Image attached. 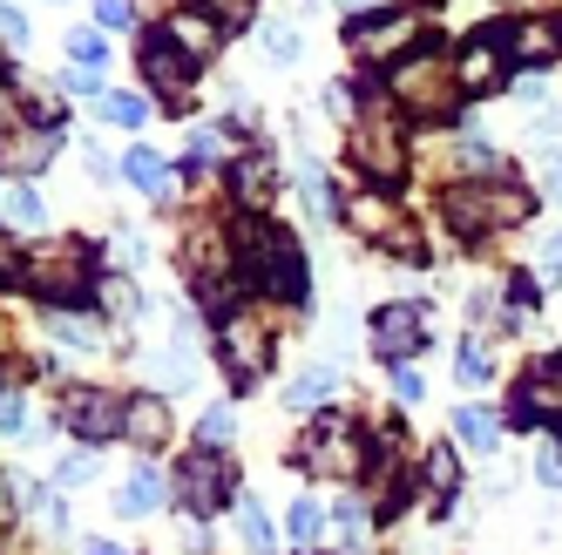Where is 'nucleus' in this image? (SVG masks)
<instances>
[{
	"label": "nucleus",
	"instance_id": "nucleus-1",
	"mask_svg": "<svg viewBox=\"0 0 562 555\" xmlns=\"http://www.w3.org/2000/svg\"><path fill=\"white\" fill-rule=\"evenodd\" d=\"M237 285L245 292H265V298H285V305H305L312 285H305V258L292 245V230H271V224H251L237 237Z\"/></svg>",
	"mask_w": 562,
	"mask_h": 555
},
{
	"label": "nucleus",
	"instance_id": "nucleus-30",
	"mask_svg": "<svg viewBox=\"0 0 562 555\" xmlns=\"http://www.w3.org/2000/svg\"><path fill=\"white\" fill-rule=\"evenodd\" d=\"M102 305L115 312V319H136V312H143V292L130 285V278H109V285H102Z\"/></svg>",
	"mask_w": 562,
	"mask_h": 555
},
{
	"label": "nucleus",
	"instance_id": "nucleus-25",
	"mask_svg": "<svg viewBox=\"0 0 562 555\" xmlns=\"http://www.w3.org/2000/svg\"><path fill=\"white\" fill-rule=\"evenodd\" d=\"M42 217H48V211H42V196H34V183L14 177V183H8V230H42Z\"/></svg>",
	"mask_w": 562,
	"mask_h": 555
},
{
	"label": "nucleus",
	"instance_id": "nucleus-41",
	"mask_svg": "<svg viewBox=\"0 0 562 555\" xmlns=\"http://www.w3.org/2000/svg\"><path fill=\"white\" fill-rule=\"evenodd\" d=\"M61 89H68V95H95V102L109 95V89L95 82V68H82V75H61Z\"/></svg>",
	"mask_w": 562,
	"mask_h": 555
},
{
	"label": "nucleus",
	"instance_id": "nucleus-13",
	"mask_svg": "<svg viewBox=\"0 0 562 555\" xmlns=\"http://www.w3.org/2000/svg\"><path fill=\"white\" fill-rule=\"evenodd\" d=\"M346 156H352V163L367 170L373 183H393V177H400V136H393L386 123H373V115H367V123H352Z\"/></svg>",
	"mask_w": 562,
	"mask_h": 555
},
{
	"label": "nucleus",
	"instance_id": "nucleus-15",
	"mask_svg": "<svg viewBox=\"0 0 562 555\" xmlns=\"http://www.w3.org/2000/svg\"><path fill=\"white\" fill-rule=\"evenodd\" d=\"M130 441H136L143 454H164V441H170V400L136 393V400H130Z\"/></svg>",
	"mask_w": 562,
	"mask_h": 555
},
{
	"label": "nucleus",
	"instance_id": "nucleus-37",
	"mask_svg": "<svg viewBox=\"0 0 562 555\" xmlns=\"http://www.w3.org/2000/svg\"><path fill=\"white\" fill-rule=\"evenodd\" d=\"M265 48H271L278 61H299V34H292V27H278V21H271V27H265Z\"/></svg>",
	"mask_w": 562,
	"mask_h": 555
},
{
	"label": "nucleus",
	"instance_id": "nucleus-20",
	"mask_svg": "<svg viewBox=\"0 0 562 555\" xmlns=\"http://www.w3.org/2000/svg\"><path fill=\"white\" fill-rule=\"evenodd\" d=\"M454 433H461L474 454H495V448H502V420H495L488 407H461V414H454Z\"/></svg>",
	"mask_w": 562,
	"mask_h": 555
},
{
	"label": "nucleus",
	"instance_id": "nucleus-26",
	"mask_svg": "<svg viewBox=\"0 0 562 555\" xmlns=\"http://www.w3.org/2000/svg\"><path fill=\"white\" fill-rule=\"evenodd\" d=\"M102 123H115V129H143V123H149V102H143V95H123V89H109V95H102Z\"/></svg>",
	"mask_w": 562,
	"mask_h": 555
},
{
	"label": "nucleus",
	"instance_id": "nucleus-29",
	"mask_svg": "<svg viewBox=\"0 0 562 555\" xmlns=\"http://www.w3.org/2000/svg\"><path fill=\"white\" fill-rule=\"evenodd\" d=\"M237 190H245L251 204H258V196L271 190V156H265V149H258V156H245V163H237Z\"/></svg>",
	"mask_w": 562,
	"mask_h": 555
},
{
	"label": "nucleus",
	"instance_id": "nucleus-33",
	"mask_svg": "<svg viewBox=\"0 0 562 555\" xmlns=\"http://www.w3.org/2000/svg\"><path fill=\"white\" fill-rule=\"evenodd\" d=\"M454 366H461V380H468V386H481V380L495 373V360H488V346H481V339H468V346H461V360H454Z\"/></svg>",
	"mask_w": 562,
	"mask_h": 555
},
{
	"label": "nucleus",
	"instance_id": "nucleus-47",
	"mask_svg": "<svg viewBox=\"0 0 562 555\" xmlns=\"http://www.w3.org/2000/svg\"><path fill=\"white\" fill-rule=\"evenodd\" d=\"M333 8H339V14H352V8H367V0H333Z\"/></svg>",
	"mask_w": 562,
	"mask_h": 555
},
{
	"label": "nucleus",
	"instance_id": "nucleus-3",
	"mask_svg": "<svg viewBox=\"0 0 562 555\" xmlns=\"http://www.w3.org/2000/svg\"><path fill=\"white\" fill-rule=\"evenodd\" d=\"M89 245H27L21 258L8 251V278H21L42 298H82L89 292Z\"/></svg>",
	"mask_w": 562,
	"mask_h": 555
},
{
	"label": "nucleus",
	"instance_id": "nucleus-17",
	"mask_svg": "<svg viewBox=\"0 0 562 555\" xmlns=\"http://www.w3.org/2000/svg\"><path fill=\"white\" fill-rule=\"evenodd\" d=\"M164 508V474L156 467H136L123 488H115V514H130V522H143V514Z\"/></svg>",
	"mask_w": 562,
	"mask_h": 555
},
{
	"label": "nucleus",
	"instance_id": "nucleus-34",
	"mask_svg": "<svg viewBox=\"0 0 562 555\" xmlns=\"http://www.w3.org/2000/svg\"><path fill=\"white\" fill-rule=\"evenodd\" d=\"M196 8H204L211 21H224V27H245L258 14V0H196Z\"/></svg>",
	"mask_w": 562,
	"mask_h": 555
},
{
	"label": "nucleus",
	"instance_id": "nucleus-6",
	"mask_svg": "<svg viewBox=\"0 0 562 555\" xmlns=\"http://www.w3.org/2000/svg\"><path fill=\"white\" fill-rule=\"evenodd\" d=\"M61 427L75 433V441H115V433H130V400L123 393H102V386H68L61 393Z\"/></svg>",
	"mask_w": 562,
	"mask_h": 555
},
{
	"label": "nucleus",
	"instance_id": "nucleus-31",
	"mask_svg": "<svg viewBox=\"0 0 562 555\" xmlns=\"http://www.w3.org/2000/svg\"><path fill=\"white\" fill-rule=\"evenodd\" d=\"M95 474H102V461H95V454H68V461L55 467V482H61V488H89Z\"/></svg>",
	"mask_w": 562,
	"mask_h": 555
},
{
	"label": "nucleus",
	"instance_id": "nucleus-16",
	"mask_svg": "<svg viewBox=\"0 0 562 555\" xmlns=\"http://www.w3.org/2000/svg\"><path fill=\"white\" fill-rule=\"evenodd\" d=\"M495 48H502V27H481L474 42L461 48V68H454V75H461V89H468V95L495 89Z\"/></svg>",
	"mask_w": 562,
	"mask_h": 555
},
{
	"label": "nucleus",
	"instance_id": "nucleus-32",
	"mask_svg": "<svg viewBox=\"0 0 562 555\" xmlns=\"http://www.w3.org/2000/svg\"><path fill=\"white\" fill-rule=\"evenodd\" d=\"M346 224H352V230H386V204H380V196H352V204H346Z\"/></svg>",
	"mask_w": 562,
	"mask_h": 555
},
{
	"label": "nucleus",
	"instance_id": "nucleus-36",
	"mask_svg": "<svg viewBox=\"0 0 562 555\" xmlns=\"http://www.w3.org/2000/svg\"><path fill=\"white\" fill-rule=\"evenodd\" d=\"M231 433H237V414H231V407H211V414H204V448H224Z\"/></svg>",
	"mask_w": 562,
	"mask_h": 555
},
{
	"label": "nucleus",
	"instance_id": "nucleus-28",
	"mask_svg": "<svg viewBox=\"0 0 562 555\" xmlns=\"http://www.w3.org/2000/svg\"><path fill=\"white\" fill-rule=\"evenodd\" d=\"M427 488H434V495H454V488H461V461H454V448H434V454H427Z\"/></svg>",
	"mask_w": 562,
	"mask_h": 555
},
{
	"label": "nucleus",
	"instance_id": "nucleus-18",
	"mask_svg": "<svg viewBox=\"0 0 562 555\" xmlns=\"http://www.w3.org/2000/svg\"><path fill=\"white\" fill-rule=\"evenodd\" d=\"M326 400H339V373H333V366H312V373H299V380L285 386V407H292V414H318Z\"/></svg>",
	"mask_w": 562,
	"mask_h": 555
},
{
	"label": "nucleus",
	"instance_id": "nucleus-43",
	"mask_svg": "<svg viewBox=\"0 0 562 555\" xmlns=\"http://www.w3.org/2000/svg\"><path fill=\"white\" fill-rule=\"evenodd\" d=\"M95 21L102 27H130V0H95Z\"/></svg>",
	"mask_w": 562,
	"mask_h": 555
},
{
	"label": "nucleus",
	"instance_id": "nucleus-46",
	"mask_svg": "<svg viewBox=\"0 0 562 555\" xmlns=\"http://www.w3.org/2000/svg\"><path fill=\"white\" fill-rule=\"evenodd\" d=\"M82 555H123L115 542H82Z\"/></svg>",
	"mask_w": 562,
	"mask_h": 555
},
{
	"label": "nucleus",
	"instance_id": "nucleus-24",
	"mask_svg": "<svg viewBox=\"0 0 562 555\" xmlns=\"http://www.w3.org/2000/svg\"><path fill=\"white\" fill-rule=\"evenodd\" d=\"M333 542H339L346 555L367 548V501H339V508H333Z\"/></svg>",
	"mask_w": 562,
	"mask_h": 555
},
{
	"label": "nucleus",
	"instance_id": "nucleus-44",
	"mask_svg": "<svg viewBox=\"0 0 562 555\" xmlns=\"http://www.w3.org/2000/svg\"><path fill=\"white\" fill-rule=\"evenodd\" d=\"M393 393H400V407H414V400H420V373L400 366V373H393Z\"/></svg>",
	"mask_w": 562,
	"mask_h": 555
},
{
	"label": "nucleus",
	"instance_id": "nucleus-12",
	"mask_svg": "<svg viewBox=\"0 0 562 555\" xmlns=\"http://www.w3.org/2000/svg\"><path fill=\"white\" fill-rule=\"evenodd\" d=\"M143 75H149V82L164 89V102L177 109V102L190 95V75H196V61H190V55L170 42V27H164V34H149V42H143Z\"/></svg>",
	"mask_w": 562,
	"mask_h": 555
},
{
	"label": "nucleus",
	"instance_id": "nucleus-19",
	"mask_svg": "<svg viewBox=\"0 0 562 555\" xmlns=\"http://www.w3.org/2000/svg\"><path fill=\"white\" fill-rule=\"evenodd\" d=\"M123 177H130L143 196H170V163H164L156 149H130V156H123Z\"/></svg>",
	"mask_w": 562,
	"mask_h": 555
},
{
	"label": "nucleus",
	"instance_id": "nucleus-5",
	"mask_svg": "<svg viewBox=\"0 0 562 555\" xmlns=\"http://www.w3.org/2000/svg\"><path fill=\"white\" fill-rule=\"evenodd\" d=\"M231 488H237V467L217 454V448H190L177 454V474H170V495L183 514H196V522H211V514L231 508Z\"/></svg>",
	"mask_w": 562,
	"mask_h": 555
},
{
	"label": "nucleus",
	"instance_id": "nucleus-22",
	"mask_svg": "<svg viewBox=\"0 0 562 555\" xmlns=\"http://www.w3.org/2000/svg\"><path fill=\"white\" fill-rule=\"evenodd\" d=\"M326 529H333V514L318 508L312 495H299V501H292V514H285V535H292V542L305 548V542H318V535H326Z\"/></svg>",
	"mask_w": 562,
	"mask_h": 555
},
{
	"label": "nucleus",
	"instance_id": "nucleus-4",
	"mask_svg": "<svg viewBox=\"0 0 562 555\" xmlns=\"http://www.w3.org/2000/svg\"><path fill=\"white\" fill-rule=\"evenodd\" d=\"M440 217H448L461 237H488L502 224H521L529 217V196L521 190H502L495 177L488 183H448V196H440Z\"/></svg>",
	"mask_w": 562,
	"mask_h": 555
},
{
	"label": "nucleus",
	"instance_id": "nucleus-35",
	"mask_svg": "<svg viewBox=\"0 0 562 555\" xmlns=\"http://www.w3.org/2000/svg\"><path fill=\"white\" fill-rule=\"evenodd\" d=\"M0 427H8V441H14V433H27V393L21 386L0 393Z\"/></svg>",
	"mask_w": 562,
	"mask_h": 555
},
{
	"label": "nucleus",
	"instance_id": "nucleus-14",
	"mask_svg": "<svg viewBox=\"0 0 562 555\" xmlns=\"http://www.w3.org/2000/svg\"><path fill=\"white\" fill-rule=\"evenodd\" d=\"M562 420V352L555 360H536V373L515 386V420L521 427H536V420Z\"/></svg>",
	"mask_w": 562,
	"mask_h": 555
},
{
	"label": "nucleus",
	"instance_id": "nucleus-27",
	"mask_svg": "<svg viewBox=\"0 0 562 555\" xmlns=\"http://www.w3.org/2000/svg\"><path fill=\"white\" fill-rule=\"evenodd\" d=\"M48 332H55L68 352H95V326H89V319H68V312H48Z\"/></svg>",
	"mask_w": 562,
	"mask_h": 555
},
{
	"label": "nucleus",
	"instance_id": "nucleus-9",
	"mask_svg": "<svg viewBox=\"0 0 562 555\" xmlns=\"http://www.w3.org/2000/svg\"><path fill=\"white\" fill-rule=\"evenodd\" d=\"M271 366V326H258L251 312H231L224 319V373L231 386H258Z\"/></svg>",
	"mask_w": 562,
	"mask_h": 555
},
{
	"label": "nucleus",
	"instance_id": "nucleus-21",
	"mask_svg": "<svg viewBox=\"0 0 562 555\" xmlns=\"http://www.w3.org/2000/svg\"><path fill=\"white\" fill-rule=\"evenodd\" d=\"M237 542H245L251 555H271L278 548V535H271V514H265V501H237Z\"/></svg>",
	"mask_w": 562,
	"mask_h": 555
},
{
	"label": "nucleus",
	"instance_id": "nucleus-42",
	"mask_svg": "<svg viewBox=\"0 0 562 555\" xmlns=\"http://www.w3.org/2000/svg\"><path fill=\"white\" fill-rule=\"evenodd\" d=\"M536 482H542V488H562V448H549V454L536 461Z\"/></svg>",
	"mask_w": 562,
	"mask_h": 555
},
{
	"label": "nucleus",
	"instance_id": "nucleus-11",
	"mask_svg": "<svg viewBox=\"0 0 562 555\" xmlns=\"http://www.w3.org/2000/svg\"><path fill=\"white\" fill-rule=\"evenodd\" d=\"M502 55H508L521 75H536L542 61H555V55H562V14H536V21L502 27Z\"/></svg>",
	"mask_w": 562,
	"mask_h": 555
},
{
	"label": "nucleus",
	"instance_id": "nucleus-7",
	"mask_svg": "<svg viewBox=\"0 0 562 555\" xmlns=\"http://www.w3.org/2000/svg\"><path fill=\"white\" fill-rule=\"evenodd\" d=\"M420 34H427L420 14H373V21H352V27H346V48H352V61L386 68L393 55H407Z\"/></svg>",
	"mask_w": 562,
	"mask_h": 555
},
{
	"label": "nucleus",
	"instance_id": "nucleus-8",
	"mask_svg": "<svg viewBox=\"0 0 562 555\" xmlns=\"http://www.w3.org/2000/svg\"><path fill=\"white\" fill-rule=\"evenodd\" d=\"M373 352L393 366V360H414V352H427V305L420 298H393L373 312Z\"/></svg>",
	"mask_w": 562,
	"mask_h": 555
},
{
	"label": "nucleus",
	"instance_id": "nucleus-2",
	"mask_svg": "<svg viewBox=\"0 0 562 555\" xmlns=\"http://www.w3.org/2000/svg\"><path fill=\"white\" fill-rule=\"evenodd\" d=\"M386 89L414 123H448L454 95H461V75H448V55H414V61L386 68Z\"/></svg>",
	"mask_w": 562,
	"mask_h": 555
},
{
	"label": "nucleus",
	"instance_id": "nucleus-45",
	"mask_svg": "<svg viewBox=\"0 0 562 555\" xmlns=\"http://www.w3.org/2000/svg\"><path fill=\"white\" fill-rule=\"evenodd\" d=\"M542 190L562 204V156H542Z\"/></svg>",
	"mask_w": 562,
	"mask_h": 555
},
{
	"label": "nucleus",
	"instance_id": "nucleus-40",
	"mask_svg": "<svg viewBox=\"0 0 562 555\" xmlns=\"http://www.w3.org/2000/svg\"><path fill=\"white\" fill-rule=\"evenodd\" d=\"M68 55L82 61V68H95L102 61V42H95V34H68Z\"/></svg>",
	"mask_w": 562,
	"mask_h": 555
},
{
	"label": "nucleus",
	"instance_id": "nucleus-10",
	"mask_svg": "<svg viewBox=\"0 0 562 555\" xmlns=\"http://www.w3.org/2000/svg\"><path fill=\"white\" fill-rule=\"evenodd\" d=\"M299 467H305V474H359V441H352V427L326 414V420L305 433Z\"/></svg>",
	"mask_w": 562,
	"mask_h": 555
},
{
	"label": "nucleus",
	"instance_id": "nucleus-39",
	"mask_svg": "<svg viewBox=\"0 0 562 555\" xmlns=\"http://www.w3.org/2000/svg\"><path fill=\"white\" fill-rule=\"evenodd\" d=\"M0 34H8V55H21V48H27V14L8 8V14H0Z\"/></svg>",
	"mask_w": 562,
	"mask_h": 555
},
{
	"label": "nucleus",
	"instance_id": "nucleus-38",
	"mask_svg": "<svg viewBox=\"0 0 562 555\" xmlns=\"http://www.w3.org/2000/svg\"><path fill=\"white\" fill-rule=\"evenodd\" d=\"M536 271H542V278H562V230L536 245Z\"/></svg>",
	"mask_w": 562,
	"mask_h": 555
},
{
	"label": "nucleus",
	"instance_id": "nucleus-23",
	"mask_svg": "<svg viewBox=\"0 0 562 555\" xmlns=\"http://www.w3.org/2000/svg\"><path fill=\"white\" fill-rule=\"evenodd\" d=\"M204 21H211V14H177V21H170V42H177L190 61H204V55L217 48V34H211Z\"/></svg>",
	"mask_w": 562,
	"mask_h": 555
}]
</instances>
